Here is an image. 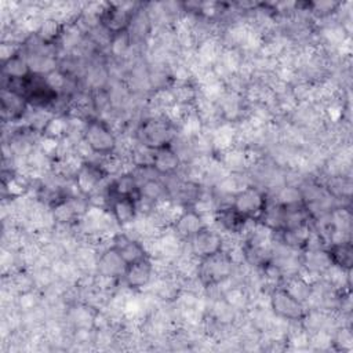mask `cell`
<instances>
[{
    "label": "cell",
    "mask_w": 353,
    "mask_h": 353,
    "mask_svg": "<svg viewBox=\"0 0 353 353\" xmlns=\"http://www.w3.org/2000/svg\"><path fill=\"white\" fill-rule=\"evenodd\" d=\"M84 141L91 150L101 157L110 156L117 149V137L110 125L101 119H88L83 132Z\"/></svg>",
    "instance_id": "cell-1"
},
{
    "label": "cell",
    "mask_w": 353,
    "mask_h": 353,
    "mask_svg": "<svg viewBox=\"0 0 353 353\" xmlns=\"http://www.w3.org/2000/svg\"><path fill=\"white\" fill-rule=\"evenodd\" d=\"M138 142L152 149L171 145L174 139L172 123L165 116H153L142 121L137 132Z\"/></svg>",
    "instance_id": "cell-2"
},
{
    "label": "cell",
    "mask_w": 353,
    "mask_h": 353,
    "mask_svg": "<svg viewBox=\"0 0 353 353\" xmlns=\"http://www.w3.org/2000/svg\"><path fill=\"white\" fill-rule=\"evenodd\" d=\"M272 313L284 321H302L306 314L305 305L295 299L284 287H276L269 294Z\"/></svg>",
    "instance_id": "cell-3"
},
{
    "label": "cell",
    "mask_w": 353,
    "mask_h": 353,
    "mask_svg": "<svg viewBox=\"0 0 353 353\" xmlns=\"http://www.w3.org/2000/svg\"><path fill=\"white\" fill-rule=\"evenodd\" d=\"M266 205V196L254 185H250L236 193L232 200V208L243 218L259 221Z\"/></svg>",
    "instance_id": "cell-4"
},
{
    "label": "cell",
    "mask_w": 353,
    "mask_h": 353,
    "mask_svg": "<svg viewBox=\"0 0 353 353\" xmlns=\"http://www.w3.org/2000/svg\"><path fill=\"white\" fill-rule=\"evenodd\" d=\"M233 263L232 261L228 258V255L222 251L216 255L200 259L199 263V269H197V277L199 280L210 287L214 284H218L223 280H226L228 277L233 276Z\"/></svg>",
    "instance_id": "cell-5"
},
{
    "label": "cell",
    "mask_w": 353,
    "mask_h": 353,
    "mask_svg": "<svg viewBox=\"0 0 353 353\" xmlns=\"http://www.w3.org/2000/svg\"><path fill=\"white\" fill-rule=\"evenodd\" d=\"M189 252L199 259L216 255L225 248V239L218 230L205 226L189 240Z\"/></svg>",
    "instance_id": "cell-6"
},
{
    "label": "cell",
    "mask_w": 353,
    "mask_h": 353,
    "mask_svg": "<svg viewBox=\"0 0 353 353\" xmlns=\"http://www.w3.org/2000/svg\"><path fill=\"white\" fill-rule=\"evenodd\" d=\"M130 3H110L102 14L101 25L113 36L128 30L134 11L130 8Z\"/></svg>",
    "instance_id": "cell-7"
},
{
    "label": "cell",
    "mask_w": 353,
    "mask_h": 353,
    "mask_svg": "<svg viewBox=\"0 0 353 353\" xmlns=\"http://www.w3.org/2000/svg\"><path fill=\"white\" fill-rule=\"evenodd\" d=\"M125 269H127V263L124 262V259L121 258L120 252L114 245L108 247L98 254L97 270H95L97 274L117 280L119 277H123Z\"/></svg>",
    "instance_id": "cell-8"
},
{
    "label": "cell",
    "mask_w": 353,
    "mask_h": 353,
    "mask_svg": "<svg viewBox=\"0 0 353 353\" xmlns=\"http://www.w3.org/2000/svg\"><path fill=\"white\" fill-rule=\"evenodd\" d=\"M153 273L154 265L150 258H146L128 265L123 274V280L130 290H142L150 284Z\"/></svg>",
    "instance_id": "cell-9"
},
{
    "label": "cell",
    "mask_w": 353,
    "mask_h": 353,
    "mask_svg": "<svg viewBox=\"0 0 353 353\" xmlns=\"http://www.w3.org/2000/svg\"><path fill=\"white\" fill-rule=\"evenodd\" d=\"M205 226L204 218L192 207L183 210L174 222V230L182 240H189Z\"/></svg>",
    "instance_id": "cell-10"
},
{
    "label": "cell",
    "mask_w": 353,
    "mask_h": 353,
    "mask_svg": "<svg viewBox=\"0 0 353 353\" xmlns=\"http://www.w3.org/2000/svg\"><path fill=\"white\" fill-rule=\"evenodd\" d=\"M113 245L117 248V251L120 252V255L124 259V262L127 263V266L131 263H135L138 261L149 258L143 243H141L138 239H134L128 234H117L114 237Z\"/></svg>",
    "instance_id": "cell-11"
},
{
    "label": "cell",
    "mask_w": 353,
    "mask_h": 353,
    "mask_svg": "<svg viewBox=\"0 0 353 353\" xmlns=\"http://www.w3.org/2000/svg\"><path fill=\"white\" fill-rule=\"evenodd\" d=\"M135 197H113L110 200V214L114 221L121 226L131 225L138 216V204Z\"/></svg>",
    "instance_id": "cell-12"
},
{
    "label": "cell",
    "mask_w": 353,
    "mask_h": 353,
    "mask_svg": "<svg viewBox=\"0 0 353 353\" xmlns=\"http://www.w3.org/2000/svg\"><path fill=\"white\" fill-rule=\"evenodd\" d=\"M181 161L182 160L178 152L171 145H168L160 149H154L152 168L159 175H172L179 168Z\"/></svg>",
    "instance_id": "cell-13"
},
{
    "label": "cell",
    "mask_w": 353,
    "mask_h": 353,
    "mask_svg": "<svg viewBox=\"0 0 353 353\" xmlns=\"http://www.w3.org/2000/svg\"><path fill=\"white\" fill-rule=\"evenodd\" d=\"M139 183L137 176L132 172H121L119 174L109 185L108 193L110 200L113 197H123V196H128V197H135L139 199Z\"/></svg>",
    "instance_id": "cell-14"
},
{
    "label": "cell",
    "mask_w": 353,
    "mask_h": 353,
    "mask_svg": "<svg viewBox=\"0 0 353 353\" xmlns=\"http://www.w3.org/2000/svg\"><path fill=\"white\" fill-rule=\"evenodd\" d=\"M301 265L310 274H323L332 263L327 250L313 248L305 252L301 259Z\"/></svg>",
    "instance_id": "cell-15"
},
{
    "label": "cell",
    "mask_w": 353,
    "mask_h": 353,
    "mask_svg": "<svg viewBox=\"0 0 353 353\" xmlns=\"http://www.w3.org/2000/svg\"><path fill=\"white\" fill-rule=\"evenodd\" d=\"M139 199L150 203V204H156L159 201H163L165 199H168V188L164 182H161L157 178H146L142 183H139Z\"/></svg>",
    "instance_id": "cell-16"
},
{
    "label": "cell",
    "mask_w": 353,
    "mask_h": 353,
    "mask_svg": "<svg viewBox=\"0 0 353 353\" xmlns=\"http://www.w3.org/2000/svg\"><path fill=\"white\" fill-rule=\"evenodd\" d=\"M32 74L26 57H22L21 54L3 63V76L11 81H22L29 79Z\"/></svg>",
    "instance_id": "cell-17"
},
{
    "label": "cell",
    "mask_w": 353,
    "mask_h": 353,
    "mask_svg": "<svg viewBox=\"0 0 353 353\" xmlns=\"http://www.w3.org/2000/svg\"><path fill=\"white\" fill-rule=\"evenodd\" d=\"M331 263L334 266L341 268L342 270L349 272L352 269L353 263V248L350 241H342V243H334L327 250Z\"/></svg>",
    "instance_id": "cell-18"
},
{
    "label": "cell",
    "mask_w": 353,
    "mask_h": 353,
    "mask_svg": "<svg viewBox=\"0 0 353 353\" xmlns=\"http://www.w3.org/2000/svg\"><path fill=\"white\" fill-rule=\"evenodd\" d=\"M295 299H298L299 302H302L303 305L307 303L310 295H312V290H313V283H310L307 279H305L303 276H299V273L290 276L285 287H284Z\"/></svg>",
    "instance_id": "cell-19"
},
{
    "label": "cell",
    "mask_w": 353,
    "mask_h": 353,
    "mask_svg": "<svg viewBox=\"0 0 353 353\" xmlns=\"http://www.w3.org/2000/svg\"><path fill=\"white\" fill-rule=\"evenodd\" d=\"M63 22H61L57 18H48L46 17L36 32V37L43 43V44H52L55 40L61 39L62 30H63Z\"/></svg>",
    "instance_id": "cell-20"
},
{
    "label": "cell",
    "mask_w": 353,
    "mask_h": 353,
    "mask_svg": "<svg viewBox=\"0 0 353 353\" xmlns=\"http://www.w3.org/2000/svg\"><path fill=\"white\" fill-rule=\"evenodd\" d=\"M274 203H277V204L281 205L283 208L305 204V203H303V194H302L301 188H299L298 185H290V183H285L284 186H281V188L276 192V194H274Z\"/></svg>",
    "instance_id": "cell-21"
},
{
    "label": "cell",
    "mask_w": 353,
    "mask_h": 353,
    "mask_svg": "<svg viewBox=\"0 0 353 353\" xmlns=\"http://www.w3.org/2000/svg\"><path fill=\"white\" fill-rule=\"evenodd\" d=\"M325 190L335 200L349 199L350 197V192H352V182H350L349 176H346V175L330 176V179L327 182Z\"/></svg>",
    "instance_id": "cell-22"
},
{
    "label": "cell",
    "mask_w": 353,
    "mask_h": 353,
    "mask_svg": "<svg viewBox=\"0 0 353 353\" xmlns=\"http://www.w3.org/2000/svg\"><path fill=\"white\" fill-rule=\"evenodd\" d=\"M44 137L62 139L69 132V121L61 116H52L48 119L46 125L41 130Z\"/></svg>",
    "instance_id": "cell-23"
},
{
    "label": "cell",
    "mask_w": 353,
    "mask_h": 353,
    "mask_svg": "<svg viewBox=\"0 0 353 353\" xmlns=\"http://www.w3.org/2000/svg\"><path fill=\"white\" fill-rule=\"evenodd\" d=\"M131 44H132V41H131L130 33L125 30V32H121V33H117V34L112 36L109 48H110V52L113 55L121 57V55H125V52L130 50Z\"/></svg>",
    "instance_id": "cell-24"
},
{
    "label": "cell",
    "mask_w": 353,
    "mask_h": 353,
    "mask_svg": "<svg viewBox=\"0 0 353 353\" xmlns=\"http://www.w3.org/2000/svg\"><path fill=\"white\" fill-rule=\"evenodd\" d=\"M19 46L17 43L12 41H3L0 46V58H1V63L10 61L11 58L17 57L19 54Z\"/></svg>",
    "instance_id": "cell-25"
}]
</instances>
